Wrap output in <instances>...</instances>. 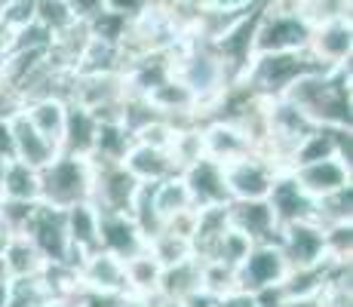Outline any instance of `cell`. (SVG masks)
I'll list each match as a JSON object with an SVG mask.
<instances>
[{"instance_id": "obj_1", "label": "cell", "mask_w": 353, "mask_h": 307, "mask_svg": "<svg viewBox=\"0 0 353 307\" xmlns=\"http://www.w3.org/2000/svg\"><path fill=\"white\" fill-rule=\"evenodd\" d=\"M353 77L350 65L320 68L289 86L286 99L320 126H353Z\"/></svg>"}, {"instance_id": "obj_2", "label": "cell", "mask_w": 353, "mask_h": 307, "mask_svg": "<svg viewBox=\"0 0 353 307\" xmlns=\"http://www.w3.org/2000/svg\"><path fill=\"white\" fill-rule=\"evenodd\" d=\"M320 61L310 59L307 50L295 52H255L249 68L243 71V77L236 83H243L246 90H252L261 99H280L289 92V86L298 77L310 71H320Z\"/></svg>"}, {"instance_id": "obj_3", "label": "cell", "mask_w": 353, "mask_h": 307, "mask_svg": "<svg viewBox=\"0 0 353 307\" xmlns=\"http://www.w3.org/2000/svg\"><path fill=\"white\" fill-rule=\"evenodd\" d=\"M37 179H40V203H46V206L68 209L74 203L92 200V160L90 157L59 151L43 169H37Z\"/></svg>"}, {"instance_id": "obj_4", "label": "cell", "mask_w": 353, "mask_h": 307, "mask_svg": "<svg viewBox=\"0 0 353 307\" xmlns=\"http://www.w3.org/2000/svg\"><path fill=\"white\" fill-rule=\"evenodd\" d=\"M310 37V22L301 12L276 10V6L261 3L255 19V34H252V50L255 52H295L307 50Z\"/></svg>"}, {"instance_id": "obj_5", "label": "cell", "mask_w": 353, "mask_h": 307, "mask_svg": "<svg viewBox=\"0 0 353 307\" xmlns=\"http://www.w3.org/2000/svg\"><path fill=\"white\" fill-rule=\"evenodd\" d=\"M22 234L34 243V249L43 255L46 264H74V268L80 264V258L74 255V249H71V240H68L65 209L37 203V209L31 212Z\"/></svg>"}, {"instance_id": "obj_6", "label": "cell", "mask_w": 353, "mask_h": 307, "mask_svg": "<svg viewBox=\"0 0 353 307\" xmlns=\"http://www.w3.org/2000/svg\"><path fill=\"white\" fill-rule=\"evenodd\" d=\"M139 184L141 181L123 163L92 160V203L99 212H129L135 194H139Z\"/></svg>"}, {"instance_id": "obj_7", "label": "cell", "mask_w": 353, "mask_h": 307, "mask_svg": "<svg viewBox=\"0 0 353 307\" xmlns=\"http://www.w3.org/2000/svg\"><path fill=\"white\" fill-rule=\"evenodd\" d=\"M307 52L323 68L350 65L353 56V22L350 16H329L310 25Z\"/></svg>"}, {"instance_id": "obj_8", "label": "cell", "mask_w": 353, "mask_h": 307, "mask_svg": "<svg viewBox=\"0 0 353 307\" xmlns=\"http://www.w3.org/2000/svg\"><path fill=\"white\" fill-rule=\"evenodd\" d=\"M276 172L280 169L258 151L225 163V181L230 190V200H268Z\"/></svg>"}, {"instance_id": "obj_9", "label": "cell", "mask_w": 353, "mask_h": 307, "mask_svg": "<svg viewBox=\"0 0 353 307\" xmlns=\"http://www.w3.org/2000/svg\"><path fill=\"white\" fill-rule=\"evenodd\" d=\"M289 274V264H286V255L280 252L276 240H268V243H252L240 264L234 270V279H236V289H246V292H255L261 286H274V283H283V277Z\"/></svg>"}, {"instance_id": "obj_10", "label": "cell", "mask_w": 353, "mask_h": 307, "mask_svg": "<svg viewBox=\"0 0 353 307\" xmlns=\"http://www.w3.org/2000/svg\"><path fill=\"white\" fill-rule=\"evenodd\" d=\"M276 246L286 255L289 268H314V264L325 261V234L323 224L314 218L283 224L276 230Z\"/></svg>"}, {"instance_id": "obj_11", "label": "cell", "mask_w": 353, "mask_h": 307, "mask_svg": "<svg viewBox=\"0 0 353 307\" xmlns=\"http://www.w3.org/2000/svg\"><path fill=\"white\" fill-rule=\"evenodd\" d=\"M181 181H185L188 194H191L194 209H212V206H228L230 190L225 181V166L212 157H200L191 166L181 169Z\"/></svg>"}, {"instance_id": "obj_12", "label": "cell", "mask_w": 353, "mask_h": 307, "mask_svg": "<svg viewBox=\"0 0 353 307\" xmlns=\"http://www.w3.org/2000/svg\"><path fill=\"white\" fill-rule=\"evenodd\" d=\"M268 203H270V209H274V218L280 228L283 224H292V221L314 218V212H316V200L295 181L292 169H280V172H276L274 184H270Z\"/></svg>"}, {"instance_id": "obj_13", "label": "cell", "mask_w": 353, "mask_h": 307, "mask_svg": "<svg viewBox=\"0 0 353 307\" xmlns=\"http://www.w3.org/2000/svg\"><path fill=\"white\" fill-rule=\"evenodd\" d=\"M77 277H80V286H83V289L108 292V295H129L126 264L105 249H96V252L80 258Z\"/></svg>"}, {"instance_id": "obj_14", "label": "cell", "mask_w": 353, "mask_h": 307, "mask_svg": "<svg viewBox=\"0 0 353 307\" xmlns=\"http://www.w3.org/2000/svg\"><path fill=\"white\" fill-rule=\"evenodd\" d=\"M99 249L126 261L148 249V237L141 234L129 212H99Z\"/></svg>"}, {"instance_id": "obj_15", "label": "cell", "mask_w": 353, "mask_h": 307, "mask_svg": "<svg viewBox=\"0 0 353 307\" xmlns=\"http://www.w3.org/2000/svg\"><path fill=\"white\" fill-rule=\"evenodd\" d=\"M203 129V148H206V157L219 160L221 166L230 160H240V157L252 154L255 145L234 120H225V117H209L200 123Z\"/></svg>"}, {"instance_id": "obj_16", "label": "cell", "mask_w": 353, "mask_h": 307, "mask_svg": "<svg viewBox=\"0 0 353 307\" xmlns=\"http://www.w3.org/2000/svg\"><path fill=\"white\" fill-rule=\"evenodd\" d=\"M295 181L307 190L314 200H320L325 194H335V190L353 184V169L347 163H341L338 157H325V160L314 163H301V166H292Z\"/></svg>"}, {"instance_id": "obj_17", "label": "cell", "mask_w": 353, "mask_h": 307, "mask_svg": "<svg viewBox=\"0 0 353 307\" xmlns=\"http://www.w3.org/2000/svg\"><path fill=\"white\" fill-rule=\"evenodd\" d=\"M228 224L246 234L252 243H268L276 240V224L274 209L268 200H230L228 203Z\"/></svg>"}, {"instance_id": "obj_18", "label": "cell", "mask_w": 353, "mask_h": 307, "mask_svg": "<svg viewBox=\"0 0 353 307\" xmlns=\"http://www.w3.org/2000/svg\"><path fill=\"white\" fill-rule=\"evenodd\" d=\"M65 228H68V240L77 258L90 255L99 249V209L92 200L74 203L65 209Z\"/></svg>"}, {"instance_id": "obj_19", "label": "cell", "mask_w": 353, "mask_h": 307, "mask_svg": "<svg viewBox=\"0 0 353 307\" xmlns=\"http://www.w3.org/2000/svg\"><path fill=\"white\" fill-rule=\"evenodd\" d=\"M96 129H99V117L90 108L77 105V101H68V117H65V132H62V141H59V151L90 157L92 141H96Z\"/></svg>"}, {"instance_id": "obj_20", "label": "cell", "mask_w": 353, "mask_h": 307, "mask_svg": "<svg viewBox=\"0 0 353 307\" xmlns=\"http://www.w3.org/2000/svg\"><path fill=\"white\" fill-rule=\"evenodd\" d=\"M203 289V261L196 255L185 258V261H175L169 268H163L160 274V286H157V295L166 298V301H185L191 298L194 292Z\"/></svg>"}, {"instance_id": "obj_21", "label": "cell", "mask_w": 353, "mask_h": 307, "mask_svg": "<svg viewBox=\"0 0 353 307\" xmlns=\"http://www.w3.org/2000/svg\"><path fill=\"white\" fill-rule=\"evenodd\" d=\"M22 114L28 123L37 129L43 139H50L59 148L65 132V117H68V99L62 95H43V99H31L22 105Z\"/></svg>"}, {"instance_id": "obj_22", "label": "cell", "mask_w": 353, "mask_h": 307, "mask_svg": "<svg viewBox=\"0 0 353 307\" xmlns=\"http://www.w3.org/2000/svg\"><path fill=\"white\" fill-rule=\"evenodd\" d=\"M123 166L139 181H160L166 175L179 172L166 148H154V145H145V141H132V148L123 157Z\"/></svg>"}, {"instance_id": "obj_23", "label": "cell", "mask_w": 353, "mask_h": 307, "mask_svg": "<svg viewBox=\"0 0 353 307\" xmlns=\"http://www.w3.org/2000/svg\"><path fill=\"white\" fill-rule=\"evenodd\" d=\"M12 141H16V160L28 163L34 169H43L46 163L59 154V148L52 145L50 139H43L22 111L12 114Z\"/></svg>"}, {"instance_id": "obj_24", "label": "cell", "mask_w": 353, "mask_h": 307, "mask_svg": "<svg viewBox=\"0 0 353 307\" xmlns=\"http://www.w3.org/2000/svg\"><path fill=\"white\" fill-rule=\"evenodd\" d=\"M0 258H3V268H6V277L16 279V277H37L43 274L46 261L34 243L28 240L25 234H6L3 246H0Z\"/></svg>"}, {"instance_id": "obj_25", "label": "cell", "mask_w": 353, "mask_h": 307, "mask_svg": "<svg viewBox=\"0 0 353 307\" xmlns=\"http://www.w3.org/2000/svg\"><path fill=\"white\" fill-rule=\"evenodd\" d=\"M132 132L120 123V117H101L96 129V141H92L90 160L96 163H123L126 151L132 148Z\"/></svg>"}, {"instance_id": "obj_26", "label": "cell", "mask_w": 353, "mask_h": 307, "mask_svg": "<svg viewBox=\"0 0 353 307\" xmlns=\"http://www.w3.org/2000/svg\"><path fill=\"white\" fill-rule=\"evenodd\" d=\"M151 200H154V209H157L163 224H166L169 218L194 209L191 194H188V188H185V181H181L179 172L166 175V179H160V181H151Z\"/></svg>"}, {"instance_id": "obj_27", "label": "cell", "mask_w": 353, "mask_h": 307, "mask_svg": "<svg viewBox=\"0 0 353 307\" xmlns=\"http://www.w3.org/2000/svg\"><path fill=\"white\" fill-rule=\"evenodd\" d=\"M126 286H129V295L135 298H151L157 295V286H160V274H163V264L151 252H139V255L126 258Z\"/></svg>"}, {"instance_id": "obj_28", "label": "cell", "mask_w": 353, "mask_h": 307, "mask_svg": "<svg viewBox=\"0 0 353 307\" xmlns=\"http://www.w3.org/2000/svg\"><path fill=\"white\" fill-rule=\"evenodd\" d=\"M3 200H40V179L37 169L22 160H10L3 172V188H0Z\"/></svg>"}, {"instance_id": "obj_29", "label": "cell", "mask_w": 353, "mask_h": 307, "mask_svg": "<svg viewBox=\"0 0 353 307\" xmlns=\"http://www.w3.org/2000/svg\"><path fill=\"white\" fill-rule=\"evenodd\" d=\"M335 148H338V126H320V123H316V126L298 141L295 154H292V166L335 157Z\"/></svg>"}, {"instance_id": "obj_30", "label": "cell", "mask_w": 353, "mask_h": 307, "mask_svg": "<svg viewBox=\"0 0 353 307\" xmlns=\"http://www.w3.org/2000/svg\"><path fill=\"white\" fill-rule=\"evenodd\" d=\"M52 301L50 286L43 277H16L6 283V298L0 307H46Z\"/></svg>"}, {"instance_id": "obj_31", "label": "cell", "mask_w": 353, "mask_h": 307, "mask_svg": "<svg viewBox=\"0 0 353 307\" xmlns=\"http://www.w3.org/2000/svg\"><path fill=\"white\" fill-rule=\"evenodd\" d=\"M169 157H172L175 169H185L191 166L194 160H200V157H206V148H203V129L200 123H185V126H175L172 132V141H169Z\"/></svg>"}, {"instance_id": "obj_32", "label": "cell", "mask_w": 353, "mask_h": 307, "mask_svg": "<svg viewBox=\"0 0 353 307\" xmlns=\"http://www.w3.org/2000/svg\"><path fill=\"white\" fill-rule=\"evenodd\" d=\"M148 252L157 258L163 268H169V264H175V261H185V258H191L194 255V246H191L188 237H181V234H175V230L163 228L160 234H154L151 240H148Z\"/></svg>"}, {"instance_id": "obj_33", "label": "cell", "mask_w": 353, "mask_h": 307, "mask_svg": "<svg viewBox=\"0 0 353 307\" xmlns=\"http://www.w3.org/2000/svg\"><path fill=\"white\" fill-rule=\"evenodd\" d=\"M314 221L325 224H338V221H353V184L335 190V194H325L316 200V212Z\"/></svg>"}, {"instance_id": "obj_34", "label": "cell", "mask_w": 353, "mask_h": 307, "mask_svg": "<svg viewBox=\"0 0 353 307\" xmlns=\"http://www.w3.org/2000/svg\"><path fill=\"white\" fill-rule=\"evenodd\" d=\"M126 28H129V19L120 16V12H111V10H99L96 16L86 19V31H90V37L105 40V43L123 46Z\"/></svg>"}, {"instance_id": "obj_35", "label": "cell", "mask_w": 353, "mask_h": 307, "mask_svg": "<svg viewBox=\"0 0 353 307\" xmlns=\"http://www.w3.org/2000/svg\"><path fill=\"white\" fill-rule=\"evenodd\" d=\"M249 246H252V240L228 224V230L221 234V240H219V246H215V252H212V258H209V261H219V264H225V268L236 270V264L246 258Z\"/></svg>"}, {"instance_id": "obj_36", "label": "cell", "mask_w": 353, "mask_h": 307, "mask_svg": "<svg viewBox=\"0 0 353 307\" xmlns=\"http://www.w3.org/2000/svg\"><path fill=\"white\" fill-rule=\"evenodd\" d=\"M325 258L329 261H350L353 258V221L325 224Z\"/></svg>"}, {"instance_id": "obj_37", "label": "cell", "mask_w": 353, "mask_h": 307, "mask_svg": "<svg viewBox=\"0 0 353 307\" xmlns=\"http://www.w3.org/2000/svg\"><path fill=\"white\" fill-rule=\"evenodd\" d=\"M37 203L40 200H3L0 197V224H3L6 234H22Z\"/></svg>"}, {"instance_id": "obj_38", "label": "cell", "mask_w": 353, "mask_h": 307, "mask_svg": "<svg viewBox=\"0 0 353 307\" xmlns=\"http://www.w3.org/2000/svg\"><path fill=\"white\" fill-rule=\"evenodd\" d=\"M252 298H255L258 307H286V301H289V295H286V289H283V283L261 286V289L252 292Z\"/></svg>"}, {"instance_id": "obj_39", "label": "cell", "mask_w": 353, "mask_h": 307, "mask_svg": "<svg viewBox=\"0 0 353 307\" xmlns=\"http://www.w3.org/2000/svg\"><path fill=\"white\" fill-rule=\"evenodd\" d=\"M148 6H154V0H101V10L120 12V16H126V19L141 16Z\"/></svg>"}, {"instance_id": "obj_40", "label": "cell", "mask_w": 353, "mask_h": 307, "mask_svg": "<svg viewBox=\"0 0 353 307\" xmlns=\"http://www.w3.org/2000/svg\"><path fill=\"white\" fill-rule=\"evenodd\" d=\"M0 160H16V141H12V117H0Z\"/></svg>"}, {"instance_id": "obj_41", "label": "cell", "mask_w": 353, "mask_h": 307, "mask_svg": "<svg viewBox=\"0 0 353 307\" xmlns=\"http://www.w3.org/2000/svg\"><path fill=\"white\" fill-rule=\"evenodd\" d=\"M215 307H258V304H255L252 292L230 289V292H225V295H219V304H215Z\"/></svg>"}, {"instance_id": "obj_42", "label": "cell", "mask_w": 353, "mask_h": 307, "mask_svg": "<svg viewBox=\"0 0 353 307\" xmlns=\"http://www.w3.org/2000/svg\"><path fill=\"white\" fill-rule=\"evenodd\" d=\"M215 304H219V298L209 295L206 289H200V292H194L191 298H185L179 307H215Z\"/></svg>"}, {"instance_id": "obj_43", "label": "cell", "mask_w": 353, "mask_h": 307, "mask_svg": "<svg viewBox=\"0 0 353 307\" xmlns=\"http://www.w3.org/2000/svg\"><path fill=\"white\" fill-rule=\"evenodd\" d=\"M10 50H12V31L0 22V65H3V59L10 56Z\"/></svg>"}, {"instance_id": "obj_44", "label": "cell", "mask_w": 353, "mask_h": 307, "mask_svg": "<svg viewBox=\"0 0 353 307\" xmlns=\"http://www.w3.org/2000/svg\"><path fill=\"white\" fill-rule=\"evenodd\" d=\"M286 307H325L323 295H304V298H289Z\"/></svg>"}, {"instance_id": "obj_45", "label": "cell", "mask_w": 353, "mask_h": 307, "mask_svg": "<svg viewBox=\"0 0 353 307\" xmlns=\"http://www.w3.org/2000/svg\"><path fill=\"white\" fill-rule=\"evenodd\" d=\"M120 307H151L145 301V298H135V295H126L123 301H120Z\"/></svg>"}, {"instance_id": "obj_46", "label": "cell", "mask_w": 353, "mask_h": 307, "mask_svg": "<svg viewBox=\"0 0 353 307\" xmlns=\"http://www.w3.org/2000/svg\"><path fill=\"white\" fill-rule=\"evenodd\" d=\"M6 163H10V160H0V188H3V172H6Z\"/></svg>"}, {"instance_id": "obj_47", "label": "cell", "mask_w": 353, "mask_h": 307, "mask_svg": "<svg viewBox=\"0 0 353 307\" xmlns=\"http://www.w3.org/2000/svg\"><path fill=\"white\" fill-rule=\"evenodd\" d=\"M46 307H65V304H62V301H56V298H52V301L46 304Z\"/></svg>"}, {"instance_id": "obj_48", "label": "cell", "mask_w": 353, "mask_h": 307, "mask_svg": "<svg viewBox=\"0 0 353 307\" xmlns=\"http://www.w3.org/2000/svg\"><path fill=\"white\" fill-rule=\"evenodd\" d=\"M0 3H10V0H0Z\"/></svg>"}, {"instance_id": "obj_49", "label": "cell", "mask_w": 353, "mask_h": 307, "mask_svg": "<svg viewBox=\"0 0 353 307\" xmlns=\"http://www.w3.org/2000/svg\"><path fill=\"white\" fill-rule=\"evenodd\" d=\"M0 12H3V3H0Z\"/></svg>"}]
</instances>
